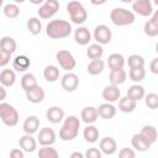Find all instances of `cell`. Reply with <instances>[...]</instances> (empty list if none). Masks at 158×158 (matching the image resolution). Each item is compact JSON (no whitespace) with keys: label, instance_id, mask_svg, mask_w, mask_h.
Instances as JSON below:
<instances>
[{"label":"cell","instance_id":"cell-1","mask_svg":"<svg viewBox=\"0 0 158 158\" xmlns=\"http://www.w3.org/2000/svg\"><path fill=\"white\" fill-rule=\"evenodd\" d=\"M72 33V25L65 20H52L46 26V35L52 40L65 38Z\"/></svg>","mask_w":158,"mask_h":158},{"label":"cell","instance_id":"cell-2","mask_svg":"<svg viewBox=\"0 0 158 158\" xmlns=\"http://www.w3.org/2000/svg\"><path fill=\"white\" fill-rule=\"evenodd\" d=\"M80 120L77 116H68L67 118H64V122L59 131V138L62 141H72L78 136Z\"/></svg>","mask_w":158,"mask_h":158},{"label":"cell","instance_id":"cell-3","mask_svg":"<svg viewBox=\"0 0 158 158\" xmlns=\"http://www.w3.org/2000/svg\"><path fill=\"white\" fill-rule=\"evenodd\" d=\"M110 20L115 26L121 27V26L132 25L136 20V16L135 12H132L131 10L123 7H115L110 12Z\"/></svg>","mask_w":158,"mask_h":158},{"label":"cell","instance_id":"cell-4","mask_svg":"<svg viewBox=\"0 0 158 158\" xmlns=\"http://www.w3.org/2000/svg\"><path fill=\"white\" fill-rule=\"evenodd\" d=\"M67 12H68L72 22L75 25H81L88 19V12H86L84 5L79 1H69L67 4Z\"/></svg>","mask_w":158,"mask_h":158},{"label":"cell","instance_id":"cell-5","mask_svg":"<svg viewBox=\"0 0 158 158\" xmlns=\"http://www.w3.org/2000/svg\"><path fill=\"white\" fill-rule=\"evenodd\" d=\"M19 117H20L19 112L12 105H10L7 102L0 104V118L4 125H6L9 127H14L17 125Z\"/></svg>","mask_w":158,"mask_h":158},{"label":"cell","instance_id":"cell-6","mask_svg":"<svg viewBox=\"0 0 158 158\" xmlns=\"http://www.w3.org/2000/svg\"><path fill=\"white\" fill-rule=\"evenodd\" d=\"M56 59L57 62L59 63L60 68L67 70L68 73L70 70H73L77 65V60L74 58V56L69 52V51H65V49H60L56 53Z\"/></svg>","mask_w":158,"mask_h":158},{"label":"cell","instance_id":"cell-7","mask_svg":"<svg viewBox=\"0 0 158 158\" xmlns=\"http://www.w3.org/2000/svg\"><path fill=\"white\" fill-rule=\"evenodd\" d=\"M59 9V2L57 0H46L37 10V14L40 16V19H43V20H47V19H51L53 17L57 11Z\"/></svg>","mask_w":158,"mask_h":158},{"label":"cell","instance_id":"cell-8","mask_svg":"<svg viewBox=\"0 0 158 158\" xmlns=\"http://www.w3.org/2000/svg\"><path fill=\"white\" fill-rule=\"evenodd\" d=\"M93 36H94V40L96 41V43L102 46V44L110 43L112 33H111V30L109 28V26H106V25H98L94 28V35Z\"/></svg>","mask_w":158,"mask_h":158},{"label":"cell","instance_id":"cell-9","mask_svg":"<svg viewBox=\"0 0 158 158\" xmlns=\"http://www.w3.org/2000/svg\"><path fill=\"white\" fill-rule=\"evenodd\" d=\"M132 10L139 16L148 17L153 14V5L151 0H137L132 4Z\"/></svg>","mask_w":158,"mask_h":158},{"label":"cell","instance_id":"cell-10","mask_svg":"<svg viewBox=\"0 0 158 158\" xmlns=\"http://www.w3.org/2000/svg\"><path fill=\"white\" fill-rule=\"evenodd\" d=\"M60 85H62V88L65 90V91H68V93H73V91H75L77 89H78V86H79V78H78V75L77 74H74V73H65L63 77H62V79H60Z\"/></svg>","mask_w":158,"mask_h":158},{"label":"cell","instance_id":"cell-11","mask_svg":"<svg viewBox=\"0 0 158 158\" xmlns=\"http://www.w3.org/2000/svg\"><path fill=\"white\" fill-rule=\"evenodd\" d=\"M37 142L44 147V146H52L56 142V132L53 131V128L49 127H43L40 130L38 135H37Z\"/></svg>","mask_w":158,"mask_h":158},{"label":"cell","instance_id":"cell-12","mask_svg":"<svg viewBox=\"0 0 158 158\" xmlns=\"http://www.w3.org/2000/svg\"><path fill=\"white\" fill-rule=\"evenodd\" d=\"M102 98H104V100L106 102L112 104V102L118 101L121 99V91H120V89H118L117 85L110 84V85H106L104 88V90H102Z\"/></svg>","mask_w":158,"mask_h":158},{"label":"cell","instance_id":"cell-13","mask_svg":"<svg viewBox=\"0 0 158 158\" xmlns=\"http://www.w3.org/2000/svg\"><path fill=\"white\" fill-rule=\"evenodd\" d=\"M131 144H132V147H133L136 151H138V152H146V151H148L149 147L152 146V143H151L142 133H136V135H133L132 138H131Z\"/></svg>","mask_w":158,"mask_h":158},{"label":"cell","instance_id":"cell-14","mask_svg":"<svg viewBox=\"0 0 158 158\" xmlns=\"http://www.w3.org/2000/svg\"><path fill=\"white\" fill-rule=\"evenodd\" d=\"M99 149L106 156H112L117 151V143L112 137H104L99 142Z\"/></svg>","mask_w":158,"mask_h":158},{"label":"cell","instance_id":"cell-15","mask_svg":"<svg viewBox=\"0 0 158 158\" xmlns=\"http://www.w3.org/2000/svg\"><path fill=\"white\" fill-rule=\"evenodd\" d=\"M19 146L20 148L23 151V152H27V153H32L36 151L37 148V141L33 138L32 135H23L20 137L19 139Z\"/></svg>","mask_w":158,"mask_h":158},{"label":"cell","instance_id":"cell-16","mask_svg":"<svg viewBox=\"0 0 158 158\" xmlns=\"http://www.w3.org/2000/svg\"><path fill=\"white\" fill-rule=\"evenodd\" d=\"M74 40L79 46H86L91 41V33L89 28L84 26H79L74 32Z\"/></svg>","mask_w":158,"mask_h":158},{"label":"cell","instance_id":"cell-17","mask_svg":"<svg viewBox=\"0 0 158 158\" xmlns=\"http://www.w3.org/2000/svg\"><path fill=\"white\" fill-rule=\"evenodd\" d=\"M22 128H23V132L26 135H33L38 131L40 128V118L35 115H31L28 117H26V120L23 121V125H22Z\"/></svg>","mask_w":158,"mask_h":158},{"label":"cell","instance_id":"cell-18","mask_svg":"<svg viewBox=\"0 0 158 158\" xmlns=\"http://www.w3.org/2000/svg\"><path fill=\"white\" fill-rule=\"evenodd\" d=\"M46 117L51 123H59L64 120V110L60 106H52L47 110Z\"/></svg>","mask_w":158,"mask_h":158},{"label":"cell","instance_id":"cell-19","mask_svg":"<svg viewBox=\"0 0 158 158\" xmlns=\"http://www.w3.org/2000/svg\"><path fill=\"white\" fill-rule=\"evenodd\" d=\"M80 117H81V121L85 122L86 125H93L99 117L98 109L94 107V106H86V107H84L81 110Z\"/></svg>","mask_w":158,"mask_h":158},{"label":"cell","instance_id":"cell-20","mask_svg":"<svg viewBox=\"0 0 158 158\" xmlns=\"http://www.w3.org/2000/svg\"><path fill=\"white\" fill-rule=\"evenodd\" d=\"M26 99L32 104H40L44 99V90L40 85H37L30 89L28 91H26Z\"/></svg>","mask_w":158,"mask_h":158},{"label":"cell","instance_id":"cell-21","mask_svg":"<svg viewBox=\"0 0 158 158\" xmlns=\"http://www.w3.org/2000/svg\"><path fill=\"white\" fill-rule=\"evenodd\" d=\"M126 96L137 102V101L142 100V99L146 96L144 88H143L142 85H139V84H133V85H131V86L127 89Z\"/></svg>","mask_w":158,"mask_h":158},{"label":"cell","instance_id":"cell-22","mask_svg":"<svg viewBox=\"0 0 158 158\" xmlns=\"http://www.w3.org/2000/svg\"><path fill=\"white\" fill-rule=\"evenodd\" d=\"M107 64L109 68L111 70H118V69H123L125 65V58L122 54L120 53H111L107 58Z\"/></svg>","mask_w":158,"mask_h":158},{"label":"cell","instance_id":"cell-23","mask_svg":"<svg viewBox=\"0 0 158 158\" xmlns=\"http://www.w3.org/2000/svg\"><path fill=\"white\" fill-rule=\"evenodd\" d=\"M98 114L105 120H110L116 115V107L110 102H104L98 107Z\"/></svg>","mask_w":158,"mask_h":158},{"label":"cell","instance_id":"cell-24","mask_svg":"<svg viewBox=\"0 0 158 158\" xmlns=\"http://www.w3.org/2000/svg\"><path fill=\"white\" fill-rule=\"evenodd\" d=\"M31 65V60L27 56H17L12 60V68L16 72H26Z\"/></svg>","mask_w":158,"mask_h":158},{"label":"cell","instance_id":"cell-25","mask_svg":"<svg viewBox=\"0 0 158 158\" xmlns=\"http://www.w3.org/2000/svg\"><path fill=\"white\" fill-rule=\"evenodd\" d=\"M16 48H17V44H16V41H15L12 37H10V36H4V37L0 40V51L12 54V53L16 52Z\"/></svg>","mask_w":158,"mask_h":158},{"label":"cell","instance_id":"cell-26","mask_svg":"<svg viewBox=\"0 0 158 158\" xmlns=\"http://www.w3.org/2000/svg\"><path fill=\"white\" fill-rule=\"evenodd\" d=\"M16 81V74L12 69H2L0 73V83L2 86H12Z\"/></svg>","mask_w":158,"mask_h":158},{"label":"cell","instance_id":"cell-27","mask_svg":"<svg viewBox=\"0 0 158 158\" xmlns=\"http://www.w3.org/2000/svg\"><path fill=\"white\" fill-rule=\"evenodd\" d=\"M127 78V73L125 69H118V70H111L109 74V80L112 85H120L123 84L126 81Z\"/></svg>","mask_w":158,"mask_h":158},{"label":"cell","instance_id":"cell-28","mask_svg":"<svg viewBox=\"0 0 158 158\" xmlns=\"http://www.w3.org/2000/svg\"><path fill=\"white\" fill-rule=\"evenodd\" d=\"M137 106V102L131 100L130 98L127 96H123L118 100V110L123 114H130V112H133Z\"/></svg>","mask_w":158,"mask_h":158},{"label":"cell","instance_id":"cell-29","mask_svg":"<svg viewBox=\"0 0 158 158\" xmlns=\"http://www.w3.org/2000/svg\"><path fill=\"white\" fill-rule=\"evenodd\" d=\"M84 139L89 143H95L99 139V130L94 125H88L83 131Z\"/></svg>","mask_w":158,"mask_h":158},{"label":"cell","instance_id":"cell-30","mask_svg":"<svg viewBox=\"0 0 158 158\" xmlns=\"http://www.w3.org/2000/svg\"><path fill=\"white\" fill-rule=\"evenodd\" d=\"M43 77L49 83L57 81L59 79V68L56 67V65H52V64L47 65L44 68V70H43Z\"/></svg>","mask_w":158,"mask_h":158},{"label":"cell","instance_id":"cell-31","mask_svg":"<svg viewBox=\"0 0 158 158\" xmlns=\"http://www.w3.org/2000/svg\"><path fill=\"white\" fill-rule=\"evenodd\" d=\"M104 54V49L101 47V44L99 43H93V44H89L88 49H86V57L90 58L91 60H95V59H100Z\"/></svg>","mask_w":158,"mask_h":158},{"label":"cell","instance_id":"cell-32","mask_svg":"<svg viewBox=\"0 0 158 158\" xmlns=\"http://www.w3.org/2000/svg\"><path fill=\"white\" fill-rule=\"evenodd\" d=\"M37 85H38L37 84V79H36V77L32 73H26L21 78V88L25 90V93L28 91L30 89L37 86Z\"/></svg>","mask_w":158,"mask_h":158},{"label":"cell","instance_id":"cell-33","mask_svg":"<svg viewBox=\"0 0 158 158\" xmlns=\"http://www.w3.org/2000/svg\"><path fill=\"white\" fill-rule=\"evenodd\" d=\"M105 67V63L101 59H95V60H90V63L86 67V70L90 75H99L102 73Z\"/></svg>","mask_w":158,"mask_h":158},{"label":"cell","instance_id":"cell-34","mask_svg":"<svg viewBox=\"0 0 158 158\" xmlns=\"http://www.w3.org/2000/svg\"><path fill=\"white\" fill-rule=\"evenodd\" d=\"M139 133H142L152 144L156 143V141H157V138H158L157 128H156L154 126H152V125H146V126H143Z\"/></svg>","mask_w":158,"mask_h":158},{"label":"cell","instance_id":"cell-35","mask_svg":"<svg viewBox=\"0 0 158 158\" xmlns=\"http://www.w3.org/2000/svg\"><path fill=\"white\" fill-rule=\"evenodd\" d=\"M27 30L33 36L40 35L41 31H42V22H41V20L37 19V17H30L28 21H27Z\"/></svg>","mask_w":158,"mask_h":158},{"label":"cell","instance_id":"cell-36","mask_svg":"<svg viewBox=\"0 0 158 158\" xmlns=\"http://www.w3.org/2000/svg\"><path fill=\"white\" fill-rule=\"evenodd\" d=\"M37 156H38V158H59L58 151L56 148H53L52 146H44V147L40 148Z\"/></svg>","mask_w":158,"mask_h":158},{"label":"cell","instance_id":"cell-37","mask_svg":"<svg viewBox=\"0 0 158 158\" xmlns=\"http://www.w3.org/2000/svg\"><path fill=\"white\" fill-rule=\"evenodd\" d=\"M2 12L4 15L7 17V19H16L19 15H20V9L16 4H12V2H9L4 6L2 9Z\"/></svg>","mask_w":158,"mask_h":158},{"label":"cell","instance_id":"cell-38","mask_svg":"<svg viewBox=\"0 0 158 158\" xmlns=\"http://www.w3.org/2000/svg\"><path fill=\"white\" fill-rule=\"evenodd\" d=\"M130 69L132 68H144V58L139 54H131L127 59Z\"/></svg>","mask_w":158,"mask_h":158},{"label":"cell","instance_id":"cell-39","mask_svg":"<svg viewBox=\"0 0 158 158\" xmlns=\"http://www.w3.org/2000/svg\"><path fill=\"white\" fill-rule=\"evenodd\" d=\"M128 77L132 81L139 83L146 78V70H144V68H132L128 72Z\"/></svg>","mask_w":158,"mask_h":158},{"label":"cell","instance_id":"cell-40","mask_svg":"<svg viewBox=\"0 0 158 158\" xmlns=\"http://www.w3.org/2000/svg\"><path fill=\"white\" fill-rule=\"evenodd\" d=\"M143 31H144V33L148 37H156V36H158V26L152 20H148V21L144 22Z\"/></svg>","mask_w":158,"mask_h":158},{"label":"cell","instance_id":"cell-41","mask_svg":"<svg viewBox=\"0 0 158 158\" xmlns=\"http://www.w3.org/2000/svg\"><path fill=\"white\" fill-rule=\"evenodd\" d=\"M144 104L148 109L156 110L158 109V94L156 93H149L144 96Z\"/></svg>","mask_w":158,"mask_h":158},{"label":"cell","instance_id":"cell-42","mask_svg":"<svg viewBox=\"0 0 158 158\" xmlns=\"http://www.w3.org/2000/svg\"><path fill=\"white\" fill-rule=\"evenodd\" d=\"M84 156H85V158H101L102 152L99 148H96V147H91V148L86 149Z\"/></svg>","mask_w":158,"mask_h":158},{"label":"cell","instance_id":"cell-43","mask_svg":"<svg viewBox=\"0 0 158 158\" xmlns=\"http://www.w3.org/2000/svg\"><path fill=\"white\" fill-rule=\"evenodd\" d=\"M118 158H136V152L132 148L123 147L118 152Z\"/></svg>","mask_w":158,"mask_h":158},{"label":"cell","instance_id":"cell-44","mask_svg":"<svg viewBox=\"0 0 158 158\" xmlns=\"http://www.w3.org/2000/svg\"><path fill=\"white\" fill-rule=\"evenodd\" d=\"M10 59H11V54L10 53L0 51V67H5L7 63H10Z\"/></svg>","mask_w":158,"mask_h":158},{"label":"cell","instance_id":"cell-45","mask_svg":"<svg viewBox=\"0 0 158 158\" xmlns=\"http://www.w3.org/2000/svg\"><path fill=\"white\" fill-rule=\"evenodd\" d=\"M10 158H25L23 151L21 148H14L10 152Z\"/></svg>","mask_w":158,"mask_h":158},{"label":"cell","instance_id":"cell-46","mask_svg":"<svg viewBox=\"0 0 158 158\" xmlns=\"http://www.w3.org/2000/svg\"><path fill=\"white\" fill-rule=\"evenodd\" d=\"M149 70H151L153 74H157V75H158V57L154 58V59L151 62V64H149Z\"/></svg>","mask_w":158,"mask_h":158},{"label":"cell","instance_id":"cell-47","mask_svg":"<svg viewBox=\"0 0 158 158\" xmlns=\"http://www.w3.org/2000/svg\"><path fill=\"white\" fill-rule=\"evenodd\" d=\"M69 158H85V156H84L81 152H79V151H74V152L69 156Z\"/></svg>","mask_w":158,"mask_h":158},{"label":"cell","instance_id":"cell-48","mask_svg":"<svg viewBox=\"0 0 158 158\" xmlns=\"http://www.w3.org/2000/svg\"><path fill=\"white\" fill-rule=\"evenodd\" d=\"M151 20L158 26V9L157 10H154L153 11V14H152V17H151Z\"/></svg>","mask_w":158,"mask_h":158},{"label":"cell","instance_id":"cell-49","mask_svg":"<svg viewBox=\"0 0 158 158\" xmlns=\"http://www.w3.org/2000/svg\"><path fill=\"white\" fill-rule=\"evenodd\" d=\"M0 93H1V96H0V100L2 101V100H5V98H6V90H5V86H0Z\"/></svg>","mask_w":158,"mask_h":158},{"label":"cell","instance_id":"cell-50","mask_svg":"<svg viewBox=\"0 0 158 158\" xmlns=\"http://www.w3.org/2000/svg\"><path fill=\"white\" fill-rule=\"evenodd\" d=\"M156 52H157V53H158V42H157V43H156Z\"/></svg>","mask_w":158,"mask_h":158},{"label":"cell","instance_id":"cell-51","mask_svg":"<svg viewBox=\"0 0 158 158\" xmlns=\"http://www.w3.org/2000/svg\"><path fill=\"white\" fill-rule=\"evenodd\" d=\"M154 4H156V5L158 6V0H154Z\"/></svg>","mask_w":158,"mask_h":158}]
</instances>
